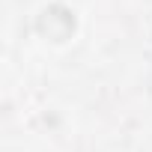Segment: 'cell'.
<instances>
[{
	"label": "cell",
	"instance_id": "6da1fadb",
	"mask_svg": "<svg viewBox=\"0 0 152 152\" xmlns=\"http://www.w3.org/2000/svg\"><path fill=\"white\" fill-rule=\"evenodd\" d=\"M36 33L42 39H51V42H66L75 33V15L66 6H60V3L45 6L42 15L36 18Z\"/></svg>",
	"mask_w": 152,
	"mask_h": 152
}]
</instances>
